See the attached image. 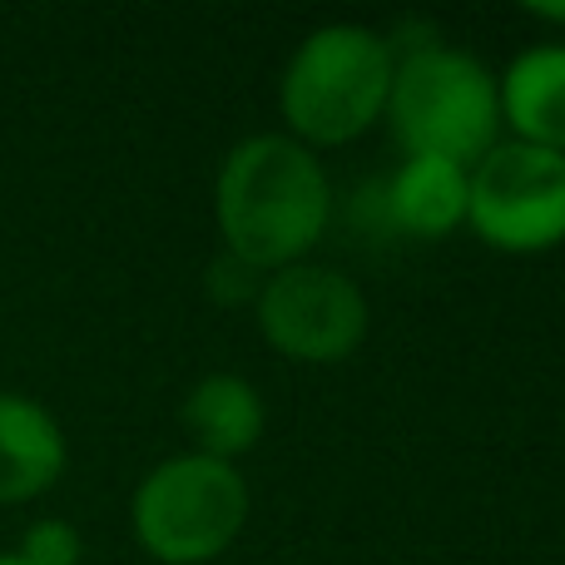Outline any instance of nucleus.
<instances>
[{
    "instance_id": "nucleus-12",
    "label": "nucleus",
    "mask_w": 565,
    "mask_h": 565,
    "mask_svg": "<svg viewBox=\"0 0 565 565\" xmlns=\"http://www.w3.org/2000/svg\"><path fill=\"white\" fill-rule=\"evenodd\" d=\"M209 288H214V298H224V302L258 298V288H264V274H254L248 264H238V258L224 254V264L209 268Z\"/></svg>"
},
{
    "instance_id": "nucleus-6",
    "label": "nucleus",
    "mask_w": 565,
    "mask_h": 565,
    "mask_svg": "<svg viewBox=\"0 0 565 565\" xmlns=\"http://www.w3.org/2000/svg\"><path fill=\"white\" fill-rule=\"evenodd\" d=\"M254 308L268 348L288 362H302V367L348 362L367 342L372 328L367 292L342 268L328 264H288L268 274Z\"/></svg>"
},
{
    "instance_id": "nucleus-1",
    "label": "nucleus",
    "mask_w": 565,
    "mask_h": 565,
    "mask_svg": "<svg viewBox=\"0 0 565 565\" xmlns=\"http://www.w3.org/2000/svg\"><path fill=\"white\" fill-rule=\"evenodd\" d=\"M214 224L224 254L264 278L308 264L332 224L328 169L288 135L238 139L214 179Z\"/></svg>"
},
{
    "instance_id": "nucleus-7",
    "label": "nucleus",
    "mask_w": 565,
    "mask_h": 565,
    "mask_svg": "<svg viewBox=\"0 0 565 565\" xmlns=\"http://www.w3.org/2000/svg\"><path fill=\"white\" fill-rule=\"evenodd\" d=\"M70 467L65 427L45 402L25 392H0V507H25L45 497Z\"/></svg>"
},
{
    "instance_id": "nucleus-9",
    "label": "nucleus",
    "mask_w": 565,
    "mask_h": 565,
    "mask_svg": "<svg viewBox=\"0 0 565 565\" xmlns=\"http://www.w3.org/2000/svg\"><path fill=\"white\" fill-rule=\"evenodd\" d=\"M179 417H184L199 457L234 461L238 467V457L254 451L258 437H264L268 412H264V392L248 377H238V372H209V377H199L189 387Z\"/></svg>"
},
{
    "instance_id": "nucleus-8",
    "label": "nucleus",
    "mask_w": 565,
    "mask_h": 565,
    "mask_svg": "<svg viewBox=\"0 0 565 565\" xmlns=\"http://www.w3.org/2000/svg\"><path fill=\"white\" fill-rule=\"evenodd\" d=\"M501 129L516 145L565 154V45H531L497 75Z\"/></svg>"
},
{
    "instance_id": "nucleus-10",
    "label": "nucleus",
    "mask_w": 565,
    "mask_h": 565,
    "mask_svg": "<svg viewBox=\"0 0 565 565\" xmlns=\"http://www.w3.org/2000/svg\"><path fill=\"white\" fill-rule=\"evenodd\" d=\"M392 228L412 238H447L467 224V169L451 159L407 154L387 184Z\"/></svg>"
},
{
    "instance_id": "nucleus-2",
    "label": "nucleus",
    "mask_w": 565,
    "mask_h": 565,
    "mask_svg": "<svg viewBox=\"0 0 565 565\" xmlns=\"http://www.w3.org/2000/svg\"><path fill=\"white\" fill-rule=\"evenodd\" d=\"M392 65L397 50L372 25L332 20L308 30L278 79V115L288 125L282 135L312 154L362 139L387 115Z\"/></svg>"
},
{
    "instance_id": "nucleus-3",
    "label": "nucleus",
    "mask_w": 565,
    "mask_h": 565,
    "mask_svg": "<svg viewBox=\"0 0 565 565\" xmlns=\"http://www.w3.org/2000/svg\"><path fill=\"white\" fill-rule=\"evenodd\" d=\"M407 154L451 159L471 169L491 145H501L497 75L471 50L417 45L392 65L387 115Z\"/></svg>"
},
{
    "instance_id": "nucleus-13",
    "label": "nucleus",
    "mask_w": 565,
    "mask_h": 565,
    "mask_svg": "<svg viewBox=\"0 0 565 565\" xmlns=\"http://www.w3.org/2000/svg\"><path fill=\"white\" fill-rule=\"evenodd\" d=\"M0 565H20V561H15V556H10V551H6V556H0Z\"/></svg>"
},
{
    "instance_id": "nucleus-11",
    "label": "nucleus",
    "mask_w": 565,
    "mask_h": 565,
    "mask_svg": "<svg viewBox=\"0 0 565 565\" xmlns=\"http://www.w3.org/2000/svg\"><path fill=\"white\" fill-rule=\"evenodd\" d=\"M10 556L20 565H79L85 561V536L65 516H40L25 526V536H20V546Z\"/></svg>"
},
{
    "instance_id": "nucleus-4",
    "label": "nucleus",
    "mask_w": 565,
    "mask_h": 565,
    "mask_svg": "<svg viewBox=\"0 0 565 565\" xmlns=\"http://www.w3.org/2000/svg\"><path fill=\"white\" fill-rule=\"evenodd\" d=\"M248 507L254 491L234 461L179 451L139 477L129 526L159 565H209L244 536Z\"/></svg>"
},
{
    "instance_id": "nucleus-5",
    "label": "nucleus",
    "mask_w": 565,
    "mask_h": 565,
    "mask_svg": "<svg viewBox=\"0 0 565 565\" xmlns=\"http://www.w3.org/2000/svg\"><path fill=\"white\" fill-rule=\"evenodd\" d=\"M467 228L497 254H551L565 244V154L501 139L467 169Z\"/></svg>"
}]
</instances>
